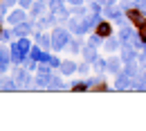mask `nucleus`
Here are the masks:
<instances>
[{"label":"nucleus","mask_w":146,"mask_h":131,"mask_svg":"<svg viewBox=\"0 0 146 131\" xmlns=\"http://www.w3.org/2000/svg\"><path fill=\"white\" fill-rule=\"evenodd\" d=\"M32 52V41L29 36H18L16 43H11V59H14V63H25V59L29 56Z\"/></svg>","instance_id":"obj_1"},{"label":"nucleus","mask_w":146,"mask_h":131,"mask_svg":"<svg viewBox=\"0 0 146 131\" xmlns=\"http://www.w3.org/2000/svg\"><path fill=\"white\" fill-rule=\"evenodd\" d=\"M70 30L68 27H56L54 32H52V50L54 52H61V50H65L68 45H70Z\"/></svg>","instance_id":"obj_2"},{"label":"nucleus","mask_w":146,"mask_h":131,"mask_svg":"<svg viewBox=\"0 0 146 131\" xmlns=\"http://www.w3.org/2000/svg\"><path fill=\"white\" fill-rule=\"evenodd\" d=\"M126 18L130 25H135V27H142L146 25V11L144 9H139V7H130L126 11Z\"/></svg>","instance_id":"obj_3"},{"label":"nucleus","mask_w":146,"mask_h":131,"mask_svg":"<svg viewBox=\"0 0 146 131\" xmlns=\"http://www.w3.org/2000/svg\"><path fill=\"white\" fill-rule=\"evenodd\" d=\"M121 61L124 63H135L137 61V52H135V48L130 45V43H121Z\"/></svg>","instance_id":"obj_4"},{"label":"nucleus","mask_w":146,"mask_h":131,"mask_svg":"<svg viewBox=\"0 0 146 131\" xmlns=\"http://www.w3.org/2000/svg\"><path fill=\"white\" fill-rule=\"evenodd\" d=\"M14 79H16V84H18V88H23V86H25V88H27V86H29V81H32V75H29V70H23V68H16V70H14Z\"/></svg>","instance_id":"obj_5"},{"label":"nucleus","mask_w":146,"mask_h":131,"mask_svg":"<svg viewBox=\"0 0 146 131\" xmlns=\"http://www.w3.org/2000/svg\"><path fill=\"white\" fill-rule=\"evenodd\" d=\"M130 86H133V77L128 75L126 70L117 73V79H115V88H117V91H124V88H130Z\"/></svg>","instance_id":"obj_6"},{"label":"nucleus","mask_w":146,"mask_h":131,"mask_svg":"<svg viewBox=\"0 0 146 131\" xmlns=\"http://www.w3.org/2000/svg\"><path fill=\"white\" fill-rule=\"evenodd\" d=\"M94 34H99L101 38L112 36V25H110V20L108 18H106V20H99V23H97V27H94Z\"/></svg>","instance_id":"obj_7"},{"label":"nucleus","mask_w":146,"mask_h":131,"mask_svg":"<svg viewBox=\"0 0 146 131\" xmlns=\"http://www.w3.org/2000/svg\"><path fill=\"white\" fill-rule=\"evenodd\" d=\"M121 56H110V59H106V73H110V75H117V73H121Z\"/></svg>","instance_id":"obj_8"},{"label":"nucleus","mask_w":146,"mask_h":131,"mask_svg":"<svg viewBox=\"0 0 146 131\" xmlns=\"http://www.w3.org/2000/svg\"><path fill=\"white\" fill-rule=\"evenodd\" d=\"M11 50H7L5 45H0V73H7L9 63H11Z\"/></svg>","instance_id":"obj_9"},{"label":"nucleus","mask_w":146,"mask_h":131,"mask_svg":"<svg viewBox=\"0 0 146 131\" xmlns=\"http://www.w3.org/2000/svg\"><path fill=\"white\" fill-rule=\"evenodd\" d=\"M23 20H27V14H25V9H23V7L14 9V11L7 16V23H9V25H18V23H23Z\"/></svg>","instance_id":"obj_10"},{"label":"nucleus","mask_w":146,"mask_h":131,"mask_svg":"<svg viewBox=\"0 0 146 131\" xmlns=\"http://www.w3.org/2000/svg\"><path fill=\"white\" fill-rule=\"evenodd\" d=\"M32 23L29 20H23V23H18V25H14V32H16V36H29L32 34Z\"/></svg>","instance_id":"obj_11"},{"label":"nucleus","mask_w":146,"mask_h":131,"mask_svg":"<svg viewBox=\"0 0 146 131\" xmlns=\"http://www.w3.org/2000/svg\"><path fill=\"white\" fill-rule=\"evenodd\" d=\"M104 45H106V50L112 52V54H117V52L121 50V41H119V36H108Z\"/></svg>","instance_id":"obj_12"},{"label":"nucleus","mask_w":146,"mask_h":131,"mask_svg":"<svg viewBox=\"0 0 146 131\" xmlns=\"http://www.w3.org/2000/svg\"><path fill=\"white\" fill-rule=\"evenodd\" d=\"M36 43L43 48V50H52V34H43V32H38V34H36Z\"/></svg>","instance_id":"obj_13"},{"label":"nucleus","mask_w":146,"mask_h":131,"mask_svg":"<svg viewBox=\"0 0 146 131\" xmlns=\"http://www.w3.org/2000/svg\"><path fill=\"white\" fill-rule=\"evenodd\" d=\"M81 54H83V59H86V61H88V63H92V61H94V59H97V48H92V45H88V43H86V45H83V50H81Z\"/></svg>","instance_id":"obj_14"},{"label":"nucleus","mask_w":146,"mask_h":131,"mask_svg":"<svg viewBox=\"0 0 146 131\" xmlns=\"http://www.w3.org/2000/svg\"><path fill=\"white\" fill-rule=\"evenodd\" d=\"M76 68H79V66H76L74 61H63V63H61V75L70 77V75H74V73H76Z\"/></svg>","instance_id":"obj_15"},{"label":"nucleus","mask_w":146,"mask_h":131,"mask_svg":"<svg viewBox=\"0 0 146 131\" xmlns=\"http://www.w3.org/2000/svg\"><path fill=\"white\" fill-rule=\"evenodd\" d=\"M16 88H18V84H16L14 77H5V79H0V91H16Z\"/></svg>","instance_id":"obj_16"},{"label":"nucleus","mask_w":146,"mask_h":131,"mask_svg":"<svg viewBox=\"0 0 146 131\" xmlns=\"http://www.w3.org/2000/svg\"><path fill=\"white\" fill-rule=\"evenodd\" d=\"M45 7H50V5H47V0H36V2L32 5V9H29V11H32V16H40V14L45 11Z\"/></svg>","instance_id":"obj_17"},{"label":"nucleus","mask_w":146,"mask_h":131,"mask_svg":"<svg viewBox=\"0 0 146 131\" xmlns=\"http://www.w3.org/2000/svg\"><path fill=\"white\" fill-rule=\"evenodd\" d=\"M50 81H52V75H47V73H38L36 75V86L38 88H47Z\"/></svg>","instance_id":"obj_18"},{"label":"nucleus","mask_w":146,"mask_h":131,"mask_svg":"<svg viewBox=\"0 0 146 131\" xmlns=\"http://www.w3.org/2000/svg\"><path fill=\"white\" fill-rule=\"evenodd\" d=\"M83 45H86V43H83V41H81V36L76 34V38H72V41H70V45H68V48H70V52H74V54H76V52H81V50H83Z\"/></svg>","instance_id":"obj_19"},{"label":"nucleus","mask_w":146,"mask_h":131,"mask_svg":"<svg viewBox=\"0 0 146 131\" xmlns=\"http://www.w3.org/2000/svg\"><path fill=\"white\" fill-rule=\"evenodd\" d=\"M50 91H63L65 88V84H63V79L61 77H54L52 75V81H50V86H47Z\"/></svg>","instance_id":"obj_20"},{"label":"nucleus","mask_w":146,"mask_h":131,"mask_svg":"<svg viewBox=\"0 0 146 131\" xmlns=\"http://www.w3.org/2000/svg\"><path fill=\"white\" fill-rule=\"evenodd\" d=\"M128 43H130L133 48H137V50H139V48H144V41L139 38V34H137V32H133V36L128 38Z\"/></svg>","instance_id":"obj_21"},{"label":"nucleus","mask_w":146,"mask_h":131,"mask_svg":"<svg viewBox=\"0 0 146 131\" xmlns=\"http://www.w3.org/2000/svg\"><path fill=\"white\" fill-rule=\"evenodd\" d=\"M92 66H94V70H97V73H106V59L97 56V59L92 61Z\"/></svg>","instance_id":"obj_22"},{"label":"nucleus","mask_w":146,"mask_h":131,"mask_svg":"<svg viewBox=\"0 0 146 131\" xmlns=\"http://www.w3.org/2000/svg\"><path fill=\"white\" fill-rule=\"evenodd\" d=\"M101 41H104V38L99 36V34H92V36L88 38V45H92V48H97V50H99V45H101Z\"/></svg>","instance_id":"obj_23"},{"label":"nucleus","mask_w":146,"mask_h":131,"mask_svg":"<svg viewBox=\"0 0 146 131\" xmlns=\"http://www.w3.org/2000/svg\"><path fill=\"white\" fill-rule=\"evenodd\" d=\"M70 88H72V91H86V88H90V86H88V79H83V81H74Z\"/></svg>","instance_id":"obj_24"},{"label":"nucleus","mask_w":146,"mask_h":131,"mask_svg":"<svg viewBox=\"0 0 146 131\" xmlns=\"http://www.w3.org/2000/svg\"><path fill=\"white\" fill-rule=\"evenodd\" d=\"M130 7H135V5H133V0H121V2H119V9H121L124 14H126Z\"/></svg>","instance_id":"obj_25"},{"label":"nucleus","mask_w":146,"mask_h":131,"mask_svg":"<svg viewBox=\"0 0 146 131\" xmlns=\"http://www.w3.org/2000/svg\"><path fill=\"white\" fill-rule=\"evenodd\" d=\"M34 2H36V0H18V7H23V9H32Z\"/></svg>","instance_id":"obj_26"},{"label":"nucleus","mask_w":146,"mask_h":131,"mask_svg":"<svg viewBox=\"0 0 146 131\" xmlns=\"http://www.w3.org/2000/svg\"><path fill=\"white\" fill-rule=\"evenodd\" d=\"M16 32H11V30H2V34H0V41H9V38L14 36Z\"/></svg>","instance_id":"obj_27"},{"label":"nucleus","mask_w":146,"mask_h":131,"mask_svg":"<svg viewBox=\"0 0 146 131\" xmlns=\"http://www.w3.org/2000/svg\"><path fill=\"white\" fill-rule=\"evenodd\" d=\"M88 66H90L88 61H86V63H79V68H76V73H81V75H86V73H88Z\"/></svg>","instance_id":"obj_28"},{"label":"nucleus","mask_w":146,"mask_h":131,"mask_svg":"<svg viewBox=\"0 0 146 131\" xmlns=\"http://www.w3.org/2000/svg\"><path fill=\"white\" fill-rule=\"evenodd\" d=\"M137 34H139V38L146 43V25H142V27H137Z\"/></svg>","instance_id":"obj_29"},{"label":"nucleus","mask_w":146,"mask_h":131,"mask_svg":"<svg viewBox=\"0 0 146 131\" xmlns=\"http://www.w3.org/2000/svg\"><path fill=\"white\" fill-rule=\"evenodd\" d=\"M137 61H139V66H142V68H146V52L137 54Z\"/></svg>","instance_id":"obj_30"},{"label":"nucleus","mask_w":146,"mask_h":131,"mask_svg":"<svg viewBox=\"0 0 146 131\" xmlns=\"http://www.w3.org/2000/svg\"><path fill=\"white\" fill-rule=\"evenodd\" d=\"M133 5H135V7H139V9H144V11H146V0H133Z\"/></svg>","instance_id":"obj_31"},{"label":"nucleus","mask_w":146,"mask_h":131,"mask_svg":"<svg viewBox=\"0 0 146 131\" xmlns=\"http://www.w3.org/2000/svg\"><path fill=\"white\" fill-rule=\"evenodd\" d=\"M99 2H101L104 7H117V5H115V0H99Z\"/></svg>","instance_id":"obj_32"},{"label":"nucleus","mask_w":146,"mask_h":131,"mask_svg":"<svg viewBox=\"0 0 146 131\" xmlns=\"http://www.w3.org/2000/svg\"><path fill=\"white\" fill-rule=\"evenodd\" d=\"M65 2H68V5H70V7H76V5H83V2H86V0H65Z\"/></svg>","instance_id":"obj_33"},{"label":"nucleus","mask_w":146,"mask_h":131,"mask_svg":"<svg viewBox=\"0 0 146 131\" xmlns=\"http://www.w3.org/2000/svg\"><path fill=\"white\" fill-rule=\"evenodd\" d=\"M2 5L5 7H14V5H18V0H2Z\"/></svg>","instance_id":"obj_34"},{"label":"nucleus","mask_w":146,"mask_h":131,"mask_svg":"<svg viewBox=\"0 0 146 131\" xmlns=\"http://www.w3.org/2000/svg\"><path fill=\"white\" fill-rule=\"evenodd\" d=\"M2 30H5V27H2V20H0V34H2Z\"/></svg>","instance_id":"obj_35"},{"label":"nucleus","mask_w":146,"mask_h":131,"mask_svg":"<svg viewBox=\"0 0 146 131\" xmlns=\"http://www.w3.org/2000/svg\"><path fill=\"white\" fill-rule=\"evenodd\" d=\"M142 50H144V52H146V43H144V48H142Z\"/></svg>","instance_id":"obj_36"},{"label":"nucleus","mask_w":146,"mask_h":131,"mask_svg":"<svg viewBox=\"0 0 146 131\" xmlns=\"http://www.w3.org/2000/svg\"><path fill=\"white\" fill-rule=\"evenodd\" d=\"M61 2H65V0H61Z\"/></svg>","instance_id":"obj_37"},{"label":"nucleus","mask_w":146,"mask_h":131,"mask_svg":"<svg viewBox=\"0 0 146 131\" xmlns=\"http://www.w3.org/2000/svg\"><path fill=\"white\" fill-rule=\"evenodd\" d=\"M92 2H94V0H92Z\"/></svg>","instance_id":"obj_38"}]
</instances>
